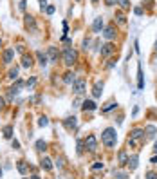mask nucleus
Returning <instances> with one entry per match:
<instances>
[{"label":"nucleus","mask_w":157,"mask_h":179,"mask_svg":"<svg viewBox=\"0 0 157 179\" xmlns=\"http://www.w3.org/2000/svg\"><path fill=\"white\" fill-rule=\"evenodd\" d=\"M154 152L157 154V141H155V145H154Z\"/></svg>","instance_id":"46"},{"label":"nucleus","mask_w":157,"mask_h":179,"mask_svg":"<svg viewBox=\"0 0 157 179\" xmlns=\"http://www.w3.org/2000/svg\"><path fill=\"white\" fill-rule=\"evenodd\" d=\"M154 49H155V51H157V40H155V45H154Z\"/></svg>","instance_id":"47"},{"label":"nucleus","mask_w":157,"mask_h":179,"mask_svg":"<svg viewBox=\"0 0 157 179\" xmlns=\"http://www.w3.org/2000/svg\"><path fill=\"white\" fill-rule=\"evenodd\" d=\"M114 65H116V60H110V62H108V65H107V67H108V69H112V67H114Z\"/></svg>","instance_id":"41"},{"label":"nucleus","mask_w":157,"mask_h":179,"mask_svg":"<svg viewBox=\"0 0 157 179\" xmlns=\"http://www.w3.org/2000/svg\"><path fill=\"white\" fill-rule=\"evenodd\" d=\"M13 56H15V49H5L4 54H2V62L9 63V62H13Z\"/></svg>","instance_id":"12"},{"label":"nucleus","mask_w":157,"mask_h":179,"mask_svg":"<svg viewBox=\"0 0 157 179\" xmlns=\"http://www.w3.org/2000/svg\"><path fill=\"white\" fill-rule=\"evenodd\" d=\"M101 141H103V145H105V147L112 148V147L116 145V141H118V132H116V129H114V127L105 129V130H103V134H101Z\"/></svg>","instance_id":"1"},{"label":"nucleus","mask_w":157,"mask_h":179,"mask_svg":"<svg viewBox=\"0 0 157 179\" xmlns=\"http://www.w3.org/2000/svg\"><path fill=\"white\" fill-rule=\"evenodd\" d=\"M24 22H25V27H27V29H31L33 33L38 29V27H36V22H35V18H33L31 15H25V17H24Z\"/></svg>","instance_id":"10"},{"label":"nucleus","mask_w":157,"mask_h":179,"mask_svg":"<svg viewBox=\"0 0 157 179\" xmlns=\"http://www.w3.org/2000/svg\"><path fill=\"white\" fill-rule=\"evenodd\" d=\"M128 168H130V172H134L136 168H137V163H139V158L137 156H132V158H128Z\"/></svg>","instance_id":"15"},{"label":"nucleus","mask_w":157,"mask_h":179,"mask_svg":"<svg viewBox=\"0 0 157 179\" xmlns=\"http://www.w3.org/2000/svg\"><path fill=\"white\" fill-rule=\"evenodd\" d=\"M13 148H15V150H18L20 148V141L18 139H13Z\"/></svg>","instance_id":"38"},{"label":"nucleus","mask_w":157,"mask_h":179,"mask_svg":"<svg viewBox=\"0 0 157 179\" xmlns=\"http://www.w3.org/2000/svg\"><path fill=\"white\" fill-rule=\"evenodd\" d=\"M101 29H103V18H101V17H99V18H94L92 31H94V33H101Z\"/></svg>","instance_id":"14"},{"label":"nucleus","mask_w":157,"mask_h":179,"mask_svg":"<svg viewBox=\"0 0 157 179\" xmlns=\"http://www.w3.org/2000/svg\"><path fill=\"white\" fill-rule=\"evenodd\" d=\"M7 78L9 80H18V69L15 67V69H11L9 71V74H7Z\"/></svg>","instance_id":"27"},{"label":"nucleus","mask_w":157,"mask_h":179,"mask_svg":"<svg viewBox=\"0 0 157 179\" xmlns=\"http://www.w3.org/2000/svg\"><path fill=\"white\" fill-rule=\"evenodd\" d=\"M2 132H4V138H5V139H11V138H13V127H11V125H5Z\"/></svg>","instance_id":"22"},{"label":"nucleus","mask_w":157,"mask_h":179,"mask_svg":"<svg viewBox=\"0 0 157 179\" xmlns=\"http://www.w3.org/2000/svg\"><path fill=\"white\" fill-rule=\"evenodd\" d=\"M76 60H78V53H76L72 47H67V49L63 51V63H65L67 67L74 65V63H76Z\"/></svg>","instance_id":"3"},{"label":"nucleus","mask_w":157,"mask_h":179,"mask_svg":"<svg viewBox=\"0 0 157 179\" xmlns=\"http://www.w3.org/2000/svg\"><path fill=\"white\" fill-rule=\"evenodd\" d=\"M76 125H78V121H76L74 116H69V118L63 119V127H65L67 130H74V129H76Z\"/></svg>","instance_id":"9"},{"label":"nucleus","mask_w":157,"mask_h":179,"mask_svg":"<svg viewBox=\"0 0 157 179\" xmlns=\"http://www.w3.org/2000/svg\"><path fill=\"white\" fill-rule=\"evenodd\" d=\"M47 125H49V118L47 116H42L38 119V127H47Z\"/></svg>","instance_id":"31"},{"label":"nucleus","mask_w":157,"mask_h":179,"mask_svg":"<svg viewBox=\"0 0 157 179\" xmlns=\"http://www.w3.org/2000/svg\"><path fill=\"white\" fill-rule=\"evenodd\" d=\"M45 11H47V15H53V13H54V6H47Z\"/></svg>","instance_id":"34"},{"label":"nucleus","mask_w":157,"mask_h":179,"mask_svg":"<svg viewBox=\"0 0 157 179\" xmlns=\"http://www.w3.org/2000/svg\"><path fill=\"white\" fill-rule=\"evenodd\" d=\"M89 43H90L89 40H83V49H87V47H89Z\"/></svg>","instance_id":"44"},{"label":"nucleus","mask_w":157,"mask_h":179,"mask_svg":"<svg viewBox=\"0 0 157 179\" xmlns=\"http://www.w3.org/2000/svg\"><path fill=\"white\" fill-rule=\"evenodd\" d=\"M116 2H118V0H105V4H107V6H114Z\"/></svg>","instance_id":"42"},{"label":"nucleus","mask_w":157,"mask_h":179,"mask_svg":"<svg viewBox=\"0 0 157 179\" xmlns=\"http://www.w3.org/2000/svg\"><path fill=\"white\" fill-rule=\"evenodd\" d=\"M114 51H116V47H114L110 42H108V43H105V45L101 47V58H107V56H110Z\"/></svg>","instance_id":"8"},{"label":"nucleus","mask_w":157,"mask_h":179,"mask_svg":"<svg viewBox=\"0 0 157 179\" xmlns=\"http://www.w3.org/2000/svg\"><path fill=\"white\" fill-rule=\"evenodd\" d=\"M4 107H5V99H4V98H0V110H2Z\"/></svg>","instance_id":"43"},{"label":"nucleus","mask_w":157,"mask_h":179,"mask_svg":"<svg viewBox=\"0 0 157 179\" xmlns=\"http://www.w3.org/2000/svg\"><path fill=\"white\" fill-rule=\"evenodd\" d=\"M146 179H157V174L155 172H148L146 174Z\"/></svg>","instance_id":"36"},{"label":"nucleus","mask_w":157,"mask_h":179,"mask_svg":"<svg viewBox=\"0 0 157 179\" xmlns=\"http://www.w3.org/2000/svg\"><path fill=\"white\" fill-rule=\"evenodd\" d=\"M116 107H118V103H116V101H108V103L101 109V112H110V110H112V109H116Z\"/></svg>","instance_id":"25"},{"label":"nucleus","mask_w":157,"mask_h":179,"mask_svg":"<svg viewBox=\"0 0 157 179\" xmlns=\"http://www.w3.org/2000/svg\"><path fill=\"white\" fill-rule=\"evenodd\" d=\"M72 91H74L76 94H83V92L87 91V83H85V80H76V81L72 83Z\"/></svg>","instance_id":"5"},{"label":"nucleus","mask_w":157,"mask_h":179,"mask_svg":"<svg viewBox=\"0 0 157 179\" xmlns=\"http://www.w3.org/2000/svg\"><path fill=\"white\" fill-rule=\"evenodd\" d=\"M90 170L92 172H98V170H103V163H99V161H96L92 166H90Z\"/></svg>","instance_id":"32"},{"label":"nucleus","mask_w":157,"mask_h":179,"mask_svg":"<svg viewBox=\"0 0 157 179\" xmlns=\"http://www.w3.org/2000/svg\"><path fill=\"white\" fill-rule=\"evenodd\" d=\"M33 179H40V177H38V176H33Z\"/></svg>","instance_id":"48"},{"label":"nucleus","mask_w":157,"mask_h":179,"mask_svg":"<svg viewBox=\"0 0 157 179\" xmlns=\"http://www.w3.org/2000/svg\"><path fill=\"white\" fill-rule=\"evenodd\" d=\"M40 166H42L43 170H47V172H49V170H53V161H51L49 158H43L42 161H40Z\"/></svg>","instance_id":"16"},{"label":"nucleus","mask_w":157,"mask_h":179,"mask_svg":"<svg viewBox=\"0 0 157 179\" xmlns=\"http://www.w3.org/2000/svg\"><path fill=\"white\" fill-rule=\"evenodd\" d=\"M76 2H81V0H76Z\"/></svg>","instance_id":"51"},{"label":"nucleus","mask_w":157,"mask_h":179,"mask_svg":"<svg viewBox=\"0 0 157 179\" xmlns=\"http://www.w3.org/2000/svg\"><path fill=\"white\" fill-rule=\"evenodd\" d=\"M101 92H103V83H96V85H94V89H92V96H94V98H99V96H101Z\"/></svg>","instance_id":"20"},{"label":"nucleus","mask_w":157,"mask_h":179,"mask_svg":"<svg viewBox=\"0 0 157 179\" xmlns=\"http://www.w3.org/2000/svg\"><path fill=\"white\" fill-rule=\"evenodd\" d=\"M126 161H128V158H126V152H125V150H123V152H119V163H121V165H125Z\"/></svg>","instance_id":"33"},{"label":"nucleus","mask_w":157,"mask_h":179,"mask_svg":"<svg viewBox=\"0 0 157 179\" xmlns=\"http://www.w3.org/2000/svg\"><path fill=\"white\" fill-rule=\"evenodd\" d=\"M36 58H38V63L42 65V67H45V65H47V62H49L47 54H45V53H42V51H38V53H36Z\"/></svg>","instance_id":"17"},{"label":"nucleus","mask_w":157,"mask_h":179,"mask_svg":"<svg viewBox=\"0 0 157 179\" xmlns=\"http://www.w3.org/2000/svg\"><path fill=\"white\" fill-rule=\"evenodd\" d=\"M137 76H139L137 87H139V89H143V87H144V81H143V69H141V63L137 65Z\"/></svg>","instance_id":"24"},{"label":"nucleus","mask_w":157,"mask_h":179,"mask_svg":"<svg viewBox=\"0 0 157 179\" xmlns=\"http://www.w3.org/2000/svg\"><path fill=\"white\" fill-rule=\"evenodd\" d=\"M25 4H27L25 0H20V9H22V11H25Z\"/></svg>","instance_id":"40"},{"label":"nucleus","mask_w":157,"mask_h":179,"mask_svg":"<svg viewBox=\"0 0 157 179\" xmlns=\"http://www.w3.org/2000/svg\"><path fill=\"white\" fill-rule=\"evenodd\" d=\"M81 109H83L85 112H87V110L90 112V110H96L98 107H96V103H94L92 99H85V101H83V107H81Z\"/></svg>","instance_id":"13"},{"label":"nucleus","mask_w":157,"mask_h":179,"mask_svg":"<svg viewBox=\"0 0 157 179\" xmlns=\"http://www.w3.org/2000/svg\"><path fill=\"white\" fill-rule=\"evenodd\" d=\"M31 65H33V56H31V54H24V56H22V67L27 69V67H31Z\"/></svg>","instance_id":"19"},{"label":"nucleus","mask_w":157,"mask_h":179,"mask_svg":"<svg viewBox=\"0 0 157 179\" xmlns=\"http://www.w3.org/2000/svg\"><path fill=\"white\" fill-rule=\"evenodd\" d=\"M141 141H144V129H134L130 132L128 145L130 147H137V145H141Z\"/></svg>","instance_id":"2"},{"label":"nucleus","mask_w":157,"mask_h":179,"mask_svg":"<svg viewBox=\"0 0 157 179\" xmlns=\"http://www.w3.org/2000/svg\"><path fill=\"white\" fill-rule=\"evenodd\" d=\"M22 85H24V81H22V80H16V83H15L13 87H9V98H15V96L18 94Z\"/></svg>","instance_id":"11"},{"label":"nucleus","mask_w":157,"mask_h":179,"mask_svg":"<svg viewBox=\"0 0 157 179\" xmlns=\"http://www.w3.org/2000/svg\"><path fill=\"white\" fill-rule=\"evenodd\" d=\"M103 36L108 40V42H112V40L116 38V27L114 25H107L105 31H103Z\"/></svg>","instance_id":"7"},{"label":"nucleus","mask_w":157,"mask_h":179,"mask_svg":"<svg viewBox=\"0 0 157 179\" xmlns=\"http://www.w3.org/2000/svg\"><path fill=\"white\" fill-rule=\"evenodd\" d=\"M0 45H2V38H0Z\"/></svg>","instance_id":"50"},{"label":"nucleus","mask_w":157,"mask_h":179,"mask_svg":"<svg viewBox=\"0 0 157 179\" xmlns=\"http://www.w3.org/2000/svg\"><path fill=\"white\" fill-rule=\"evenodd\" d=\"M78 154H83V141H78Z\"/></svg>","instance_id":"35"},{"label":"nucleus","mask_w":157,"mask_h":179,"mask_svg":"<svg viewBox=\"0 0 157 179\" xmlns=\"http://www.w3.org/2000/svg\"><path fill=\"white\" fill-rule=\"evenodd\" d=\"M35 83H36V78H31V80H27V83H25V85H27V87H33Z\"/></svg>","instance_id":"37"},{"label":"nucleus","mask_w":157,"mask_h":179,"mask_svg":"<svg viewBox=\"0 0 157 179\" xmlns=\"http://www.w3.org/2000/svg\"><path fill=\"white\" fill-rule=\"evenodd\" d=\"M146 132H148V136H150V138H154V136H155V132H157V129L154 127V125H148V127H146Z\"/></svg>","instance_id":"30"},{"label":"nucleus","mask_w":157,"mask_h":179,"mask_svg":"<svg viewBox=\"0 0 157 179\" xmlns=\"http://www.w3.org/2000/svg\"><path fill=\"white\" fill-rule=\"evenodd\" d=\"M116 4H119L121 9H128V7H130V0H118Z\"/></svg>","instance_id":"29"},{"label":"nucleus","mask_w":157,"mask_h":179,"mask_svg":"<svg viewBox=\"0 0 157 179\" xmlns=\"http://www.w3.org/2000/svg\"><path fill=\"white\" fill-rule=\"evenodd\" d=\"M134 13H136L137 17H141V15H143V7H136V9H134Z\"/></svg>","instance_id":"39"},{"label":"nucleus","mask_w":157,"mask_h":179,"mask_svg":"<svg viewBox=\"0 0 157 179\" xmlns=\"http://www.w3.org/2000/svg\"><path fill=\"white\" fill-rule=\"evenodd\" d=\"M0 177H2V166H0Z\"/></svg>","instance_id":"49"},{"label":"nucleus","mask_w":157,"mask_h":179,"mask_svg":"<svg viewBox=\"0 0 157 179\" xmlns=\"http://www.w3.org/2000/svg\"><path fill=\"white\" fill-rule=\"evenodd\" d=\"M74 76H76V74H74V73H71V71H69V73H65V74H63V83H67V85L74 83V81H76Z\"/></svg>","instance_id":"18"},{"label":"nucleus","mask_w":157,"mask_h":179,"mask_svg":"<svg viewBox=\"0 0 157 179\" xmlns=\"http://www.w3.org/2000/svg\"><path fill=\"white\" fill-rule=\"evenodd\" d=\"M114 177L116 179H126L128 174H126V172H121V170H114Z\"/></svg>","instance_id":"26"},{"label":"nucleus","mask_w":157,"mask_h":179,"mask_svg":"<svg viewBox=\"0 0 157 179\" xmlns=\"http://www.w3.org/2000/svg\"><path fill=\"white\" fill-rule=\"evenodd\" d=\"M152 163H154V165H157V154L154 156V158H152Z\"/></svg>","instance_id":"45"},{"label":"nucleus","mask_w":157,"mask_h":179,"mask_svg":"<svg viewBox=\"0 0 157 179\" xmlns=\"http://www.w3.org/2000/svg\"><path fill=\"white\" fill-rule=\"evenodd\" d=\"M83 145H85V148L89 152H96L98 150V139H96V136H92V134L83 139Z\"/></svg>","instance_id":"4"},{"label":"nucleus","mask_w":157,"mask_h":179,"mask_svg":"<svg viewBox=\"0 0 157 179\" xmlns=\"http://www.w3.org/2000/svg\"><path fill=\"white\" fill-rule=\"evenodd\" d=\"M16 168H18L20 174H27V170H29V168H27V163H25V161H18V163H16Z\"/></svg>","instance_id":"23"},{"label":"nucleus","mask_w":157,"mask_h":179,"mask_svg":"<svg viewBox=\"0 0 157 179\" xmlns=\"http://www.w3.org/2000/svg\"><path fill=\"white\" fill-rule=\"evenodd\" d=\"M116 22H118L119 25H125V24H126V18H125V15H123V13H118V15H116Z\"/></svg>","instance_id":"28"},{"label":"nucleus","mask_w":157,"mask_h":179,"mask_svg":"<svg viewBox=\"0 0 157 179\" xmlns=\"http://www.w3.org/2000/svg\"><path fill=\"white\" fill-rule=\"evenodd\" d=\"M35 147H36V150H38V152H45V150H47V141L38 139V141L35 143Z\"/></svg>","instance_id":"21"},{"label":"nucleus","mask_w":157,"mask_h":179,"mask_svg":"<svg viewBox=\"0 0 157 179\" xmlns=\"http://www.w3.org/2000/svg\"><path fill=\"white\" fill-rule=\"evenodd\" d=\"M47 58H49V62H58L60 58V51L54 47V45H51L49 49H47Z\"/></svg>","instance_id":"6"}]
</instances>
